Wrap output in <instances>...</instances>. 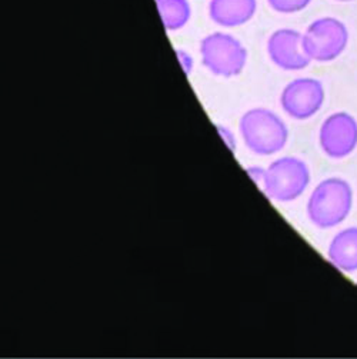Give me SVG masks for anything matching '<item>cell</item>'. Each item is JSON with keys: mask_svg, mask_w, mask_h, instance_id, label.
Returning <instances> with one entry per match:
<instances>
[{"mask_svg": "<svg viewBox=\"0 0 357 359\" xmlns=\"http://www.w3.org/2000/svg\"><path fill=\"white\" fill-rule=\"evenodd\" d=\"M353 208V188L343 177L330 176L318 182L309 196L306 212L309 221L320 229L343 224Z\"/></svg>", "mask_w": 357, "mask_h": 359, "instance_id": "1", "label": "cell"}, {"mask_svg": "<svg viewBox=\"0 0 357 359\" xmlns=\"http://www.w3.org/2000/svg\"><path fill=\"white\" fill-rule=\"evenodd\" d=\"M246 148L259 156L281 152L289 140V129L284 121L266 107L247 111L239 123Z\"/></svg>", "mask_w": 357, "mask_h": 359, "instance_id": "2", "label": "cell"}, {"mask_svg": "<svg viewBox=\"0 0 357 359\" xmlns=\"http://www.w3.org/2000/svg\"><path fill=\"white\" fill-rule=\"evenodd\" d=\"M310 184L307 163L296 156H283L266 168L262 191L274 202L290 203L299 199Z\"/></svg>", "mask_w": 357, "mask_h": 359, "instance_id": "3", "label": "cell"}, {"mask_svg": "<svg viewBox=\"0 0 357 359\" xmlns=\"http://www.w3.org/2000/svg\"><path fill=\"white\" fill-rule=\"evenodd\" d=\"M203 66L220 78L239 76L247 63V50L234 36L225 32L210 33L200 42Z\"/></svg>", "mask_w": 357, "mask_h": 359, "instance_id": "4", "label": "cell"}, {"mask_svg": "<svg viewBox=\"0 0 357 359\" xmlns=\"http://www.w3.org/2000/svg\"><path fill=\"white\" fill-rule=\"evenodd\" d=\"M349 29L337 18L313 20L303 33V48L312 62L329 63L340 57L349 45Z\"/></svg>", "mask_w": 357, "mask_h": 359, "instance_id": "5", "label": "cell"}, {"mask_svg": "<svg viewBox=\"0 0 357 359\" xmlns=\"http://www.w3.org/2000/svg\"><path fill=\"white\" fill-rule=\"evenodd\" d=\"M325 100V86L314 78H298L286 85L280 95L281 109L295 121H307L317 115Z\"/></svg>", "mask_w": 357, "mask_h": 359, "instance_id": "6", "label": "cell"}, {"mask_svg": "<svg viewBox=\"0 0 357 359\" xmlns=\"http://www.w3.org/2000/svg\"><path fill=\"white\" fill-rule=\"evenodd\" d=\"M318 143L332 159H344L357 149V119L349 112L328 116L318 130Z\"/></svg>", "mask_w": 357, "mask_h": 359, "instance_id": "7", "label": "cell"}, {"mask_svg": "<svg viewBox=\"0 0 357 359\" xmlns=\"http://www.w3.org/2000/svg\"><path fill=\"white\" fill-rule=\"evenodd\" d=\"M267 55L279 69L288 72L303 70L312 63L303 48V33L290 27L277 29L270 34Z\"/></svg>", "mask_w": 357, "mask_h": 359, "instance_id": "8", "label": "cell"}, {"mask_svg": "<svg viewBox=\"0 0 357 359\" xmlns=\"http://www.w3.org/2000/svg\"><path fill=\"white\" fill-rule=\"evenodd\" d=\"M258 0H210L209 16L222 27H239L252 20Z\"/></svg>", "mask_w": 357, "mask_h": 359, "instance_id": "9", "label": "cell"}, {"mask_svg": "<svg viewBox=\"0 0 357 359\" xmlns=\"http://www.w3.org/2000/svg\"><path fill=\"white\" fill-rule=\"evenodd\" d=\"M328 259L344 273L357 272V226L344 228L332 238Z\"/></svg>", "mask_w": 357, "mask_h": 359, "instance_id": "10", "label": "cell"}, {"mask_svg": "<svg viewBox=\"0 0 357 359\" xmlns=\"http://www.w3.org/2000/svg\"><path fill=\"white\" fill-rule=\"evenodd\" d=\"M156 5L166 30H181L189 23L192 8L188 0H156Z\"/></svg>", "mask_w": 357, "mask_h": 359, "instance_id": "11", "label": "cell"}, {"mask_svg": "<svg viewBox=\"0 0 357 359\" xmlns=\"http://www.w3.org/2000/svg\"><path fill=\"white\" fill-rule=\"evenodd\" d=\"M269 6L281 15H293L304 11L312 0H267Z\"/></svg>", "mask_w": 357, "mask_h": 359, "instance_id": "12", "label": "cell"}, {"mask_svg": "<svg viewBox=\"0 0 357 359\" xmlns=\"http://www.w3.org/2000/svg\"><path fill=\"white\" fill-rule=\"evenodd\" d=\"M176 56H177L178 62H181L183 72L189 76V75L192 74V72H193V67H195V62H193L192 55L188 53V52L183 50V49H176Z\"/></svg>", "mask_w": 357, "mask_h": 359, "instance_id": "13", "label": "cell"}, {"mask_svg": "<svg viewBox=\"0 0 357 359\" xmlns=\"http://www.w3.org/2000/svg\"><path fill=\"white\" fill-rule=\"evenodd\" d=\"M246 172L248 173L250 177H252V181L255 184H258L260 187V189H262L265 176H266V169L260 168V166H248V168H246Z\"/></svg>", "mask_w": 357, "mask_h": 359, "instance_id": "14", "label": "cell"}, {"mask_svg": "<svg viewBox=\"0 0 357 359\" xmlns=\"http://www.w3.org/2000/svg\"><path fill=\"white\" fill-rule=\"evenodd\" d=\"M216 128H218L220 136L223 137V140L226 142V145L229 147V149H230L232 152H234V151H236V137H234L233 132H232L229 128H226V126L218 125Z\"/></svg>", "mask_w": 357, "mask_h": 359, "instance_id": "15", "label": "cell"}, {"mask_svg": "<svg viewBox=\"0 0 357 359\" xmlns=\"http://www.w3.org/2000/svg\"><path fill=\"white\" fill-rule=\"evenodd\" d=\"M335 2H340V4H346V2H354V0H335Z\"/></svg>", "mask_w": 357, "mask_h": 359, "instance_id": "16", "label": "cell"}]
</instances>
